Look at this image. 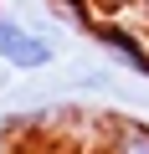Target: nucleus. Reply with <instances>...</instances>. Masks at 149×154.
<instances>
[{
  "label": "nucleus",
  "mask_w": 149,
  "mask_h": 154,
  "mask_svg": "<svg viewBox=\"0 0 149 154\" xmlns=\"http://www.w3.org/2000/svg\"><path fill=\"white\" fill-rule=\"evenodd\" d=\"M0 62L11 72H46L57 62V41H46L16 16H0Z\"/></svg>",
  "instance_id": "1"
},
{
  "label": "nucleus",
  "mask_w": 149,
  "mask_h": 154,
  "mask_svg": "<svg viewBox=\"0 0 149 154\" xmlns=\"http://www.w3.org/2000/svg\"><path fill=\"white\" fill-rule=\"evenodd\" d=\"M93 36H98V46H103L118 67H129V72L149 77V36H139V31H129V26H118V21L93 26Z\"/></svg>",
  "instance_id": "2"
},
{
  "label": "nucleus",
  "mask_w": 149,
  "mask_h": 154,
  "mask_svg": "<svg viewBox=\"0 0 149 154\" xmlns=\"http://www.w3.org/2000/svg\"><path fill=\"white\" fill-rule=\"evenodd\" d=\"M103 154H149V123L139 118H118L103 139Z\"/></svg>",
  "instance_id": "3"
}]
</instances>
